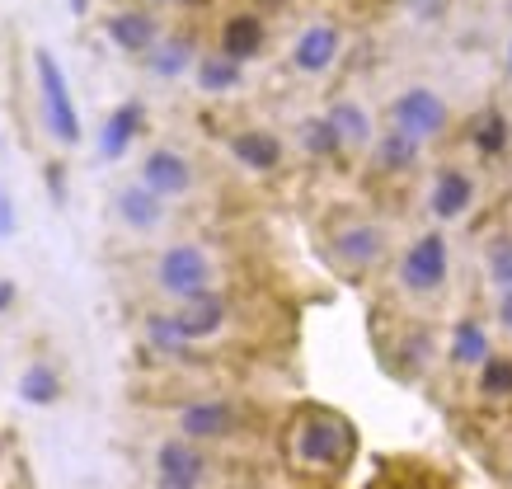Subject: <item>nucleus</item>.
Segmentation results:
<instances>
[{"label":"nucleus","instance_id":"19","mask_svg":"<svg viewBox=\"0 0 512 489\" xmlns=\"http://www.w3.org/2000/svg\"><path fill=\"white\" fill-rule=\"evenodd\" d=\"M141 123H146L141 104H118V109L109 113L104 132H99V156H104V160H123L127 151H132V142H137Z\"/></svg>","mask_w":512,"mask_h":489},{"label":"nucleus","instance_id":"29","mask_svg":"<svg viewBox=\"0 0 512 489\" xmlns=\"http://www.w3.org/2000/svg\"><path fill=\"white\" fill-rule=\"evenodd\" d=\"M146 339H151L160 353H174V358H179V353H188V344L179 339V330H174L170 311H151V316H146Z\"/></svg>","mask_w":512,"mask_h":489},{"label":"nucleus","instance_id":"1","mask_svg":"<svg viewBox=\"0 0 512 489\" xmlns=\"http://www.w3.org/2000/svg\"><path fill=\"white\" fill-rule=\"evenodd\" d=\"M395 283H400L404 297L414 301H437L451 283V240L447 231H419V236L404 245L400 269H395Z\"/></svg>","mask_w":512,"mask_h":489},{"label":"nucleus","instance_id":"22","mask_svg":"<svg viewBox=\"0 0 512 489\" xmlns=\"http://www.w3.org/2000/svg\"><path fill=\"white\" fill-rule=\"evenodd\" d=\"M508 142H512V123L498 109H484L480 118H475V127H470V146H475L480 156H503Z\"/></svg>","mask_w":512,"mask_h":489},{"label":"nucleus","instance_id":"26","mask_svg":"<svg viewBox=\"0 0 512 489\" xmlns=\"http://www.w3.org/2000/svg\"><path fill=\"white\" fill-rule=\"evenodd\" d=\"M395 353H400V372H404V377H414V372H423V367L433 363L437 344H433V334H428V330H414L400 348H395Z\"/></svg>","mask_w":512,"mask_h":489},{"label":"nucleus","instance_id":"15","mask_svg":"<svg viewBox=\"0 0 512 489\" xmlns=\"http://www.w3.org/2000/svg\"><path fill=\"white\" fill-rule=\"evenodd\" d=\"M325 118H329V127H334V137H339L343 151H372V142H376L372 113L362 109L357 99H339Z\"/></svg>","mask_w":512,"mask_h":489},{"label":"nucleus","instance_id":"23","mask_svg":"<svg viewBox=\"0 0 512 489\" xmlns=\"http://www.w3.org/2000/svg\"><path fill=\"white\" fill-rule=\"evenodd\" d=\"M19 395H24L29 405H57V395H62V377H57V367L29 363L24 372H19Z\"/></svg>","mask_w":512,"mask_h":489},{"label":"nucleus","instance_id":"20","mask_svg":"<svg viewBox=\"0 0 512 489\" xmlns=\"http://www.w3.org/2000/svg\"><path fill=\"white\" fill-rule=\"evenodd\" d=\"M372 156H376V170L381 174H404L414 170L423 156V142H414L409 132H400V127H390V132H381L372 142Z\"/></svg>","mask_w":512,"mask_h":489},{"label":"nucleus","instance_id":"32","mask_svg":"<svg viewBox=\"0 0 512 489\" xmlns=\"http://www.w3.org/2000/svg\"><path fill=\"white\" fill-rule=\"evenodd\" d=\"M47 184H52V198L62 203V198H66V184H62V165H52V174H47Z\"/></svg>","mask_w":512,"mask_h":489},{"label":"nucleus","instance_id":"17","mask_svg":"<svg viewBox=\"0 0 512 489\" xmlns=\"http://www.w3.org/2000/svg\"><path fill=\"white\" fill-rule=\"evenodd\" d=\"M264 38H268V29L259 15H231L221 24V57H231V62L245 66L249 57L264 52Z\"/></svg>","mask_w":512,"mask_h":489},{"label":"nucleus","instance_id":"13","mask_svg":"<svg viewBox=\"0 0 512 489\" xmlns=\"http://www.w3.org/2000/svg\"><path fill=\"white\" fill-rule=\"evenodd\" d=\"M489 353H494V339H489V330H484V320L461 316L456 325H451L447 363L456 367V372H475V367H480Z\"/></svg>","mask_w":512,"mask_h":489},{"label":"nucleus","instance_id":"34","mask_svg":"<svg viewBox=\"0 0 512 489\" xmlns=\"http://www.w3.org/2000/svg\"><path fill=\"white\" fill-rule=\"evenodd\" d=\"M372 489H423V485H404V480H381V485H372Z\"/></svg>","mask_w":512,"mask_h":489},{"label":"nucleus","instance_id":"18","mask_svg":"<svg viewBox=\"0 0 512 489\" xmlns=\"http://www.w3.org/2000/svg\"><path fill=\"white\" fill-rule=\"evenodd\" d=\"M231 156L240 160L245 170L268 174V170H278L282 142L273 137V132H264V127H245V132H235V137H231Z\"/></svg>","mask_w":512,"mask_h":489},{"label":"nucleus","instance_id":"9","mask_svg":"<svg viewBox=\"0 0 512 489\" xmlns=\"http://www.w3.org/2000/svg\"><path fill=\"white\" fill-rule=\"evenodd\" d=\"M170 320H174V330H179V339L193 348V344H202V339H217V334L226 330L231 306H226L221 292H202V297H193V301H179V311H170Z\"/></svg>","mask_w":512,"mask_h":489},{"label":"nucleus","instance_id":"24","mask_svg":"<svg viewBox=\"0 0 512 489\" xmlns=\"http://www.w3.org/2000/svg\"><path fill=\"white\" fill-rule=\"evenodd\" d=\"M188 66H193V43H188V38H170V43H156V48H151V71H156V76L174 80V76H184Z\"/></svg>","mask_w":512,"mask_h":489},{"label":"nucleus","instance_id":"25","mask_svg":"<svg viewBox=\"0 0 512 489\" xmlns=\"http://www.w3.org/2000/svg\"><path fill=\"white\" fill-rule=\"evenodd\" d=\"M475 372H480V395H489V400H508L512 395V358L508 353H489Z\"/></svg>","mask_w":512,"mask_h":489},{"label":"nucleus","instance_id":"21","mask_svg":"<svg viewBox=\"0 0 512 489\" xmlns=\"http://www.w3.org/2000/svg\"><path fill=\"white\" fill-rule=\"evenodd\" d=\"M193 76H198L202 95H231L235 85L245 80V66L231 62V57H221V52H212V57H198Z\"/></svg>","mask_w":512,"mask_h":489},{"label":"nucleus","instance_id":"33","mask_svg":"<svg viewBox=\"0 0 512 489\" xmlns=\"http://www.w3.org/2000/svg\"><path fill=\"white\" fill-rule=\"evenodd\" d=\"M15 306V283H0V311H10Z\"/></svg>","mask_w":512,"mask_h":489},{"label":"nucleus","instance_id":"5","mask_svg":"<svg viewBox=\"0 0 512 489\" xmlns=\"http://www.w3.org/2000/svg\"><path fill=\"white\" fill-rule=\"evenodd\" d=\"M390 127H400L414 142L428 146V142H437V137H447L451 109L433 85H409V90H400V95L390 99Z\"/></svg>","mask_w":512,"mask_h":489},{"label":"nucleus","instance_id":"3","mask_svg":"<svg viewBox=\"0 0 512 489\" xmlns=\"http://www.w3.org/2000/svg\"><path fill=\"white\" fill-rule=\"evenodd\" d=\"M33 76H38V99H43V123L47 132L62 146L80 142V109L71 99V85H66V71L57 66V57L47 48L33 52Z\"/></svg>","mask_w":512,"mask_h":489},{"label":"nucleus","instance_id":"31","mask_svg":"<svg viewBox=\"0 0 512 489\" xmlns=\"http://www.w3.org/2000/svg\"><path fill=\"white\" fill-rule=\"evenodd\" d=\"M442 5H447V0H409V10H414L419 19H437L442 15Z\"/></svg>","mask_w":512,"mask_h":489},{"label":"nucleus","instance_id":"14","mask_svg":"<svg viewBox=\"0 0 512 489\" xmlns=\"http://www.w3.org/2000/svg\"><path fill=\"white\" fill-rule=\"evenodd\" d=\"M104 33H109L113 48L127 52V57H146V52L160 43L156 19L146 15V10H118V15L104 24Z\"/></svg>","mask_w":512,"mask_h":489},{"label":"nucleus","instance_id":"30","mask_svg":"<svg viewBox=\"0 0 512 489\" xmlns=\"http://www.w3.org/2000/svg\"><path fill=\"white\" fill-rule=\"evenodd\" d=\"M19 231V217H15V203H10V193L0 189V240H10Z\"/></svg>","mask_w":512,"mask_h":489},{"label":"nucleus","instance_id":"35","mask_svg":"<svg viewBox=\"0 0 512 489\" xmlns=\"http://www.w3.org/2000/svg\"><path fill=\"white\" fill-rule=\"evenodd\" d=\"M71 10H76V15H85V0H71Z\"/></svg>","mask_w":512,"mask_h":489},{"label":"nucleus","instance_id":"36","mask_svg":"<svg viewBox=\"0 0 512 489\" xmlns=\"http://www.w3.org/2000/svg\"><path fill=\"white\" fill-rule=\"evenodd\" d=\"M508 71H512V43H508Z\"/></svg>","mask_w":512,"mask_h":489},{"label":"nucleus","instance_id":"4","mask_svg":"<svg viewBox=\"0 0 512 489\" xmlns=\"http://www.w3.org/2000/svg\"><path fill=\"white\" fill-rule=\"evenodd\" d=\"M212 259L202 245L193 240H179V245H165L156 259V287L174 301H193L202 292H212Z\"/></svg>","mask_w":512,"mask_h":489},{"label":"nucleus","instance_id":"28","mask_svg":"<svg viewBox=\"0 0 512 489\" xmlns=\"http://www.w3.org/2000/svg\"><path fill=\"white\" fill-rule=\"evenodd\" d=\"M484 269H489V283L498 292H512V236H498L484 254Z\"/></svg>","mask_w":512,"mask_h":489},{"label":"nucleus","instance_id":"6","mask_svg":"<svg viewBox=\"0 0 512 489\" xmlns=\"http://www.w3.org/2000/svg\"><path fill=\"white\" fill-rule=\"evenodd\" d=\"M475 198H480V184L466 165H437L433 179H428V217L442 221V226L466 217Z\"/></svg>","mask_w":512,"mask_h":489},{"label":"nucleus","instance_id":"10","mask_svg":"<svg viewBox=\"0 0 512 489\" xmlns=\"http://www.w3.org/2000/svg\"><path fill=\"white\" fill-rule=\"evenodd\" d=\"M339 52H343L339 24H329V19H315V24H306V29L296 33V43H292V66L301 71V76H325L329 66L339 62Z\"/></svg>","mask_w":512,"mask_h":489},{"label":"nucleus","instance_id":"11","mask_svg":"<svg viewBox=\"0 0 512 489\" xmlns=\"http://www.w3.org/2000/svg\"><path fill=\"white\" fill-rule=\"evenodd\" d=\"M240 428V410L231 400H193L179 410V438L188 442H217V438H231Z\"/></svg>","mask_w":512,"mask_h":489},{"label":"nucleus","instance_id":"12","mask_svg":"<svg viewBox=\"0 0 512 489\" xmlns=\"http://www.w3.org/2000/svg\"><path fill=\"white\" fill-rule=\"evenodd\" d=\"M141 189H151L156 198H184L188 189H193V165H188L179 151H170V146H156L151 156L141 160Z\"/></svg>","mask_w":512,"mask_h":489},{"label":"nucleus","instance_id":"2","mask_svg":"<svg viewBox=\"0 0 512 489\" xmlns=\"http://www.w3.org/2000/svg\"><path fill=\"white\" fill-rule=\"evenodd\" d=\"M292 452L301 466L334 471V466H343V461L353 457V428L329 410H306L292 428Z\"/></svg>","mask_w":512,"mask_h":489},{"label":"nucleus","instance_id":"27","mask_svg":"<svg viewBox=\"0 0 512 489\" xmlns=\"http://www.w3.org/2000/svg\"><path fill=\"white\" fill-rule=\"evenodd\" d=\"M296 132H301V146H306L311 156H320V160H329V156H339L343 151L339 137H334V127H329V118H306Z\"/></svg>","mask_w":512,"mask_h":489},{"label":"nucleus","instance_id":"7","mask_svg":"<svg viewBox=\"0 0 512 489\" xmlns=\"http://www.w3.org/2000/svg\"><path fill=\"white\" fill-rule=\"evenodd\" d=\"M386 254H390V236H386V226H376V221H348V226L334 231V259H339L343 269L367 273Z\"/></svg>","mask_w":512,"mask_h":489},{"label":"nucleus","instance_id":"16","mask_svg":"<svg viewBox=\"0 0 512 489\" xmlns=\"http://www.w3.org/2000/svg\"><path fill=\"white\" fill-rule=\"evenodd\" d=\"M113 212H118V221H123L127 231H156L160 221H165V198H156V193L141 189V184H127L113 198Z\"/></svg>","mask_w":512,"mask_h":489},{"label":"nucleus","instance_id":"37","mask_svg":"<svg viewBox=\"0 0 512 489\" xmlns=\"http://www.w3.org/2000/svg\"><path fill=\"white\" fill-rule=\"evenodd\" d=\"M156 5H165V0H156Z\"/></svg>","mask_w":512,"mask_h":489},{"label":"nucleus","instance_id":"8","mask_svg":"<svg viewBox=\"0 0 512 489\" xmlns=\"http://www.w3.org/2000/svg\"><path fill=\"white\" fill-rule=\"evenodd\" d=\"M207 480V457L198 452V442L188 438H165L156 447V489H202Z\"/></svg>","mask_w":512,"mask_h":489}]
</instances>
